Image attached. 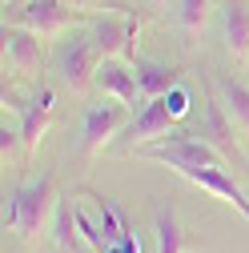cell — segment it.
I'll use <instances>...</instances> for the list:
<instances>
[{
    "mask_svg": "<svg viewBox=\"0 0 249 253\" xmlns=\"http://www.w3.org/2000/svg\"><path fill=\"white\" fill-rule=\"evenodd\" d=\"M225 48L233 60H245L249 56V8H245V0H225Z\"/></svg>",
    "mask_w": 249,
    "mask_h": 253,
    "instance_id": "cell-14",
    "label": "cell"
},
{
    "mask_svg": "<svg viewBox=\"0 0 249 253\" xmlns=\"http://www.w3.org/2000/svg\"><path fill=\"white\" fill-rule=\"evenodd\" d=\"M124 117H129V105H121V101H117V105H92V109L84 113V133H81V137H84V141H81L84 153H88V157L101 153V149L121 133Z\"/></svg>",
    "mask_w": 249,
    "mask_h": 253,
    "instance_id": "cell-8",
    "label": "cell"
},
{
    "mask_svg": "<svg viewBox=\"0 0 249 253\" xmlns=\"http://www.w3.org/2000/svg\"><path fill=\"white\" fill-rule=\"evenodd\" d=\"M52 245L60 253H92V245L84 241V233L77 225V213H73L69 201H60L56 213H52Z\"/></svg>",
    "mask_w": 249,
    "mask_h": 253,
    "instance_id": "cell-13",
    "label": "cell"
},
{
    "mask_svg": "<svg viewBox=\"0 0 249 253\" xmlns=\"http://www.w3.org/2000/svg\"><path fill=\"white\" fill-rule=\"evenodd\" d=\"M217 88H221V101H225L229 117H233L241 129L249 133V88H245L237 77H229V73H221V77H217Z\"/></svg>",
    "mask_w": 249,
    "mask_h": 253,
    "instance_id": "cell-16",
    "label": "cell"
},
{
    "mask_svg": "<svg viewBox=\"0 0 249 253\" xmlns=\"http://www.w3.org/2000/svg\"><path fill=\"white\" fill-rule=\"evenodd\" d=\"M137 28L141 20L121 8L117 16H92V41H97L101 56H117V60H137Z\"/></svg>",
    "mask_w": 249,
    "mask_h": 253,
    "instance_id": "cell-3",
    "label": "cell"
},
{
    "mask_svg": "<svg viewBox=\"0 0 249 253\" xmlns=\"http://www.w3.org/2000/svg\"><path fill=\"white\" fill-rule=\"evenodd\" d=\"M153 221H157V253H189L193 249V237L177 225V213L169 205L153 209Z\"/></svg>",
    "mask_w": 249,
    "mask_h": 253,
    "instance_id": "cell-15",
    "label": "cell"
},
{
    "mask_svg": "<svg viewBox=\"0 0 249 253\" xmlns=\"http://www.w3.org/2000/svg\"><path fill=\"white\" fill-rule=\"evenodd\" d=\"M201 88H205V121H201L197 137H201L205 145H213L217 153L225 157V161L241 165V149H237V141H233V121L225 117V101H217V97H213L209 81H205Z\"/></svg>",
    "mask_w": 249,
    "mask_h": 253,
    "instance_id": "cell-5",
    "label": "cell"
},
{
    "mask_svg": "<svg viewBox=\"0 0 249 253\" xmlns=\"http://www.w3.org/2000/svg\"><path fill=\"white\" fill-rule=\"evenodd\" d=\"M97 88L109 92V97H117L121 105H129V109H137V101H145L133 65H129V60H117V56H105V60H101V69H97Z\"/></svg>",
    "mask_w": 249,
    "mask_h": 253,
    "instance_id": "cell-10",
    "label": "cell"
},
{
    "mask_svg": "<svg viewBox=\"0 0 249 253\" xmlns=\"http://www.w3.org/2000/svg\"><path fill=\"white\" fill-rule=\"evenodd\" d=\"M153 4H169V0H153Z\"/></svg>",
    "mask_w": 249,
    "mask_h": 253,
    "instance_id": "cell-20",
    "label": "cell"
},
{
    "mask_svg": "<svg viewBox=\"0 0 249 253\" xmlns=\"http://www.w3.org/2000/svg\"><path fill=\"white\" fill-rule=\"evenodd\" d=\"M56 181H52V173H41L37 181H28V185H20L16 193L8 197V205H4V225H12L20 237H28V241H37V233L44 229V221H48V213H56Z\"/></svg>",
    "mask_w": 249,
    "mask_h": 253,
    "instance_id": "cell-1",
    "label": "cell"
},
{
    "mask_svg": "<svg viewBox=\"0 0 249 253\" xmlns=\"http://www.w3.org/2000/svg\"><path fill=\"white\" fill-rule=\"evenodd\" d=\"M4 60H8L12 73L33 77L41 69V60H44V37L33 33V28H24V24L4 20Z\"/></svg>",
    "mask_w": 249,
    "mask_h": 253,
    "instance_id": "cell-6",
    "label": "cell"
},
{
    "mask_svg": "<svg viewBox=\"0 0 249 253\" xmlns=\"http://www.w3.org/2000/svg\"><path fill=\"white\" fill-rule=\"evenodd\" d=\"M69 20H73V8H65L60 0H24V4L16 8V16H12V24L33 28V33H41L44 41L56 37Z\"/></svg>",
    "mask_w": 249,
    "mask_h": 253,
    "instance_id": "cell-9",
    "label": "cell"
},
{
    "mask_svg": "<svg viewBox=\"0 0 249 253\" xmlns=\"http://www.w3.org/2000/svg\"><path fill=\"white\" fill-rule=\"evenodd\" d=\"M173 173H181L185 181H193L197 189H205V193H213V197H221L225 205H233L245 221H249V197L241 193V185L225 173V169H209V165H185V169H173Z\"/></svg>",
    "mask_w": 249,
    "mask_h": 253,
    "instance_id": "cell-7",
    "label": "cell"
},
{
    "mask_svg": "<svg viewBox=\"0 0 249 253\" xmlns=\"http://www.w3.org/2000/svg\"><path fill=\"white\" fill-rule=\"evenodd\" d=\"M16 137H20V133H12L8 125H0V157H4V165H8V157H12V149H16Z\"/></svg>",
    "mask_w": 249,
    "mask_h": 253,
    "instance_id": "cell-19",
    "label": "cell"
},
{
    "mask_svg": "<svg viewBox=\"0 0 249 253\" xmlns=\"http://www.w3.org/2000/svg\"><path fill=\"white\" fill-rule=\"evenodd\" d=\"M165 105H169V113L181 121L185 113H189V92H185L181 84H177V88H169V92H165Z\"/></svg>",
    "mask_w": 249,
    "mask_h": 253,
    "instance_id": "cell-18",
    "label": "cell"
},
{
    "mask_svg": "<svg viewBox=\"0 0 249 253\" xmlns=\"http://www.w3.org/2000/svg\"><path fill=\"white\" fill-rule=\"evenodd\" d=\"M16 4H24V0H16Z\"/></svg>",
    "mask_w": 249,
    "mask_h": 253,
    "instance_id": "cell-21",
    "label": "cell"
},
{
    "mask_svg": "<svg viewBox=\"0 0 249 253\" xmlns=\"http://www.w3.org/2000/svg\"><path fill=\"white\" fill-rule=\"evenodd\" d=\"M133 73H137V84H141V97L145 101H157V97H165L169 88H177L181 84V69H173V65H157V60H133Z\"/></svg>",
    "mask_w": 249,
    "mask_h": 253,
    "instance_id": "cell-12",
    "label": "cell"
},
{
    "mask_svg": "<svg viewBox=\"0 0 249 253\" xmlns=\"http://www.w3.org/2000/svg\"><path fill=\"white\" fill-rule=\"evenodd\" d=\"M52 109H56V92L52 88H41L28 105H20V141H24V153H37L48 121H52Z\"/></svg>",
    "mask_w": 249,
    "mask_h": 253,
    "instance_id": "cell-11",
    "label": "cell"
},
{
    "mask_svg": "<svg viewBox=\"0 0 249 253\" xmlns=\"http://www.w3.org/2000/svg\"><path fill=\"white\" fill-rule=\"evenodd\" d=\"M173 125H177V117L169 113V105H165V97H157V101H145L141 105V113L133 117V125L124 129V145H121V153H137L141 145H149V141H165L169 133H173Z\"/></svg>",
    "mask_w": 249,
    "mask_h": 253,
    "instance_id": "cell-4",
    "label": "cell"
},
{
    "mask_svg": "<svg viewBox=\"0 0 249 253\" xmlns=\"http://www.w3.org/2000/svg\"><path fill=\"white\" fill-rule=\"evenodd\" d=\"M101 48L97 41H92V33H77L65 41V48H60L56 65H60V77H65V84L73 92H84L88 81H97V69H101Z\"/></svg>",
    "mask_w": 249,
    "mask_h": 253,
    "instance_id": "cell-2",
    "label": "cell"
},
{
    "mask_svg": "<svg viewBox=\"0 0 249 253\" xmlns=\"http://www.w3.org/2000/svg\"><path fill=\"white\" fill-rule=\"evenodd\" d=\"M205 20H209V0H181L177 4V24H181V33H185L189 44L201 37Z\"/></svg>",
    "mask_w": 249,
    "mask_h": 253,
    "instance_id": "cell-17",
    "label": "cell"
}]
</instances>
